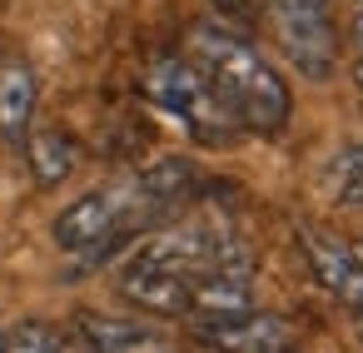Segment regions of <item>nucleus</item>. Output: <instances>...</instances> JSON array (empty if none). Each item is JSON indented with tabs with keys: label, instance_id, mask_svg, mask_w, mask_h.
I'll list each match as a JSON object with an SVG mask.
<instances>
[{
	"label": "nucleus",
	"instance_id": "1",
	"mask_svg": "<svg viewBox=\"0 0 363 353\" xmlns=\"http://www.w3.org/2000/svg\"><path fill=\"white\" fill-rule=\"evenodd\" d=\"M189 199H194V169L179 159H164V164H150L130 179H115L105 189L75 199L70 209H60L55 244L65 254H80V259H105L125 239L179 214Z\"/></svg>",
	"mask_w": 363,
	"mask_h": 353
},
{
	"label": "nucleus",
	"instance_id": "2",
	"mask_svg": "<svg viewBox=\"0 0 363 353\" xmlns=\"http://www.w3.org/2000/svg\"><path fill=\"white\" fill-rule=\"evenodd\" d=\"M189 60L204 70V80L219 90V100L234 110L244 135H279L294 115V95L284 75L234 30L224 26H194L189 30Z\"/></svg>",
	"mask_w": 363,
	"mask_h": 353
},
{
	"label": "nucleus",
	"instance_id": "3",
	"mask_svg": "<svg viewBox=\"0 0 363 353\" xmlns=\"http://www.w3.org/2000/svg\"><path fill=\"white\" fill-rule=\"evenodd\" d=\"M145 100L160 115H169L194 145L229 150L244 135V125L234 120V110L219 100V90L204 80V70L189 55H155L150 70H145Z\"/></svg>",
	"mask_w": 363,
	"mask_h": 353
},
{
	"label": "nucleus",
	"instance_id": "4",
	"mask_svg": "<svg viewBox=\"0 0 363 353\" xmlns=\"http://www.w3.org/2000/svg\"><path fill=\"white\" fill-rule=\"evenodd\" d=\"M264 11L284 60L303 80H328L338 65V30L328 16V0H264Z\"/></svg>",
	"mask_w": 363,
	"mask_h": 353
},
{
	"label": "nucleus",
	"instance_id": "5",
	"mask_svg": "<svg viewBox=\"0 0 363 353\" xmlns=\"http://www.w3.org/2000/svg\"><path fill=\"white\" fill-rule=\"evenodd\" d=\"M298 249H303L308 274L323 284V293H333L353 318H363V259L343 239H333L313 224H298Z\"/></svg>",
	"mask_w": 363,
	"mask_h": 353
},
{
	"label": "nucleus",
	"instance_id": "6",
	"mask_svg": "<svg viewBox=\"0 0 363 353\" xmlns=\"http://www.w3.org/2000/svg\"><path fill=\"white\" fill-rule=\"evenodd\" d=\"M194 333L214 353H284V348H294L289 323L274 318V313H259V308L229 313V318H199Z\"/></svg>",
	"mask_w": 363,
	"mask_h": 353
},
{
	"label": "nucleus",
	"instance_id": "7",
	"mask_svg": "<svg viewBox=\"0 0 363 353\" xmlns=\"http://www.w3.org/2000/svg\"><path fill=\"white\" fill-rule=\"evenodd\" d=\"M80 343L95 353H174L169 338L140 318H115V313H80L75 318Z\"/></svg>",
	"mask_w": 363,
	"mask_h": 353
},
{
	"label": "nucleus",
	"instance_id": "8",
	"mask_svg": "<svg viewBox=\"0 0 363 353\" xmlns=\"http://www.w3.org/2000/svg\"><path fill=\"white\" fill-rule=\"evenodd\" d=\"M35 125V75L21 55H0V135L6 145H26Z\"/></svg>",
	"mask_w": 363,
	"mask_h": 353
},
{
	"label": "nucleus",
	"instance_id": "9",
	"mask_svg": "<svg viewBox=\"0 0 363 353\" xmlns=\"http://www.w3.org/2000/svg\"><path fill=\"white\" fill-rule=\"evenodd\" d=\"M26 159H30V174L40 184H60L70 169H75V150L60 130H40V135H26Z\"/></svg>",
	"mask_w": 363,
	"mask_h": 353
},
{
	"label": "nucleus",
	"instance_id": "10",
	"mask_svg": "<svg viewBox=\"0 0 363 353\" xmlns=\"http://www.w3.org/2000/svg\"><path fill=\"white\" fill-rule=\"evenodd\" d=\"M0 353H70V343L50 328V323H11L6 333H0Z\"/></svg>",
	"mask_w": 363,
	"mask_h": 353
},
{
	"label": "nucleus",
	"instance_id": "11",
	"mask_svg": "<svg viewBox=\"0 0 363 353\" xmlns=\"http://www.w3.org/2000/svg\"><path fill=\"white\" fill-rule=\"evenodd\" d=\"M328 184H333V199H338V204L363 209V145H358V150H343V155L333 159Z\"/></svg>",
	"mask_w": 363,
	"mask_h": 353
},
{
	"label": "nucleus",
	"instance_id": "12",
	"mask_svg": "<svg viewBox=\"0 0 363 353\" xmlns=\"http://www.w3.org/2000/svg\"><path fill=\"white\" fill-rule=\"evenodd\" d=\"M348 50H353V80L363 85V6L353 16V35H348Z\"/></svg>",
	"mask_w": 363,
	"mask_h": 353
},
{
	"label": "nucleus",
	"instance_id": "13",
	"mask_svg": "<svg viewBox=\"0 0 363 353\" xmlns=\"http://www.w3.org/2000/svg\"><path fill=\"white\" fill-rule=\"evenodd\" d=\"M348 249H353V254H358V259H363V239H353V244H348Z\"/></svg>",
	"mask_w": 363,
	"mask_h": 353
},
{
	"label": "nucleus",
	"instance_id": "14",
	"mask_svg": "<svg viewBox=\"0 0 363 353\" xmlns=\"http://www.w3.org/2000/svg\"><path fill=\"white\" fill-rule=\"evenodd\" d=\"M70 353H95V348H85V343H70Z\"/></svg>",
	"mask_w": 363,
	"mask_h": 353
},
{
	"label": "nucleus",
	"instance_id": "15",
	"mask_svg": "<svg viewBox=\"0 0 363 353\" xmlns=\"http://www.w3.org/2000/svg\"><path fill=\"white\" fill-rule=\"evenodd\" d=\"M219 6H229V11H239V6H244V0H219Z\"/></svg>",
	"mask_w": 363,
	"mask_h": 353
},
{
	"label": "nucleus",
	"instance_id": "16",
	"mask_svg": "<svg viewBox=\"0 0 363 353\" xmlns=\"http://www.w3.org/2000/svg\"><path fill=\"white\" fill-rule=\"evenodd\" d=\"M358 338H363V318H358Z\"/></svg>",
	"mask_w": 363,
	"mask_h": 353
},
{
	"label": "nucleus",
	"instance_id": "17",
	"mask_svg": "<svg viewBox=\"0 0 363 353\" xmlns=\"http://www.w3.org/2000/svg\"><path fill=\"white\" fill-rule=\"evenodd\" d=\"M284 353H294V348H284Z\"/></svg>",
	"mask_w": 363,
	"mask_h": 353
}]
</instances>
